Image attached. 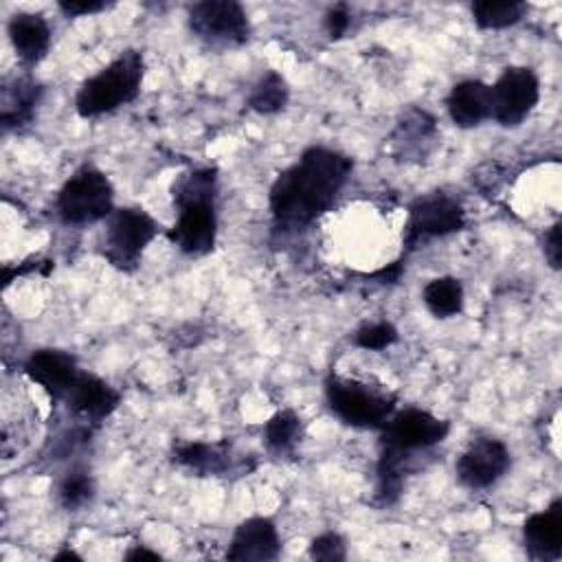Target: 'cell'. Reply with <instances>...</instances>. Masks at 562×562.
<instances>
[{
    "mask_svg": "<svg viewBox=\"0 0 562 562\" xmlns=\"http://www.w3.org/2000/svg\"><path fill=\"white\" fill-rule=\"evenodd\" d=\"M560 222H555L547 233H544V257L551 263V268H560Z\"/></svg>",
    "mask_w": 562,
    "mask_h": 562,
    "instance_id": "83f0119b",
    "label": "cell"
},
{
    "mask_svg": "<svg viewBox=\"0 0 562 562\" xmlns=\"http://www.w3.org/2000/svg\"><path fill=\"white\" fill-rule=\"evenodd\" d=\"M424 305L437 318H450L463 307V285L454 277H437L424 288Z\"/></svg>",
    "mask_w": 562,
    "mask_h": 562,
    "instance_id": "ac0fdd59",
    "label": "cell"
},
{
    "mask_svg": "<svg viewBox=\"0 0 562 562\" xmlns=\"http://www.w3.org/2000/svg\"><path fill=\"white\" fill-rule=\"evenodd\" d=\"M527 4L520 0H479L472 4V15L479 29H507L522 20Z\"/></svg>",
    "mask_w": 562,
    "mask_h": 562,
    "instance_id": "d6986e66",
    "label": "cell"
},
{
    "mask_svg": "<svg viewBox=\"0 0 562 562\" xmlns=\"http://www.w3.org/2000/svg\"><path fill=\"white\" fill-rule=\"evenodd\" d=\"M68 558H79V555L72 553V551H61V553L55 555V560H68Z\"/></svg>",
    "mask_w": 562,
    "mask_h": 562,
    "instance_id": "4dcf8cb0",
    "label": "cell"
},
{
    "mask_svg": "<svg viewBox=\"0 0 562 562\" xmlns=\"http://www.w3.org/2000/svg\"><path fill=\"white\" fill-rule=\"evenodd\" d=\"M397 340V329L386 323V321H380V323H371V325H364L356 331L353 336V342L362 349H369V351H380V349H386L389 345H393Z\"/></svg>",
    "mask_w": 562,
    "mask_h": 562,
    "instance_id": "d4e9b609",
    "label": "cell"
},
{
    "mask_svg": "<svg viewBox=\"0 0 562 562\" xmlns=\"http://www.w3.org/2000/svg\"><path fill=\"white\" fill-rule=\"evenodd\" d=\"M191 31L211 44H241L250 33L248 15L239 2L204 0L189 11Z\"/></svg>",
    "mask_w": 562,
    "mask_h": 562,
    "instance_id": "ba28073f",
    "label": "cell"
},
{
    "mask_svg": "<svg viewBox=\"0 0 562 562\" xmlns=\"http://www.w3.org/2000/svg\"><path fill=\"white\" fill-rule=\"evenodd\" d=\"M9 37L24 64H37L50 44V26L40 13H15L9 22Z\"/></svg>",
    "mask_w": 562,
    "mask_h": 562,
    "instance_id": "e0dca14e",
    "label": "cell"
},
{
    "mask_svg": "<svg viewBox=\"0 0 562 562\" xmlns=\"http://www.w3.org/2000/svg\"><path fill=\"white\" fill-rule=\"evenodd\" d=\"M156 233L158 224L143 209H116L108 220L103 255L119 270H132Z\"/></svg>",
    "mask_w": 562,
    "mask_h": 562,
    "instance_id": "5b68a950",
    "label": "cell"
},
{
    "mask_svg": "<svg viewBox=\"0 0 562 562\" xmlns=\"http://www.w3.org/2000/svg\"><path fill=\"white\" fill-rule=\"evenodd\" d=\"M125 560H160L156 551H147L145 547H134L125 553Z\"/></svg>",
    "mask_w": 562,
    "mask_h": 562,
    "instance_id": "f546056e",
    "label": "cell"
},
{
    "mask_svg": "<svg viewBox=\"0 0 562 562\" xmlns=\"http://www.w3.org/2000/svg\"><path fill=\"white\" fill-rule=\"evenodd\" d=\"M288 101V86L281 75L268 72L252 90L248 105L259 114H272L279 112Z\"/></svg>",
    "mask_w": 562,
    "mask_h": 562,
    "instance_id": "ffe728a7",
    "label": "cell"
},
{
    "mask_svg": "<svg viewBox=\"0 0 562 562\" xmlns=\"http://www.w3.org/2000/svg\"><path fill=\"white\" fill-rule=\"evenodd\" d=\"M351 160L327 147H310L270 189V211L279 226L301 228L321 217L340 193Z\"/></svg>",
    "mask_w": 562,
    "mask_h": 562,
    "instance_id": "6da1fadb",
    "label": "cell"
},
{
    "mask_svg": "<svg viewBox=\"0 0 562 562\" xmlns=\"http://www.w3.org/2000/svg\"><path fill=\"white\" fill-rule=\"evenodd\" d=\"M310 555L314 560H323V562H338L345 560V542L338 533L327 531L321 533L318 538H314V542L310 544Z\"/></svg>",
    "mask_w": 562,
    "mask_h": 562,
    "instance_id": "484cf974",
    "label": "cell"
},
{
    "mask_svg": "<svg viewBox=\"0 0 562 562\" xmlns=\"http://www.w3.org/2000/svg\"><path fill=\"white\" fill-rule=\"evenodd\" d=\"M349 22H351V13H349V7L347 4H336L327 11V18H325V26H327V33L329 37H340L347 29H349Z\"/></svg>",
    "mask_w": 562,
    "mask_h": 562,
    "instance_id": "4316f807",
    "label": "cell"
},
{
    "mask_svg": "<svg viewBox=\"0 0 562 562\" xmlns=\"http://www.w3.org/2000/svg\"><path fill=\"white\" fill-rule=\"evenodd\" d=\"M176 461L200 472H220L224 468V454L209 443H184L176 450Z\"/></svg>",
    "mask_w": 562,
    "mask_h": 562,
    "instance_id": "cb8c5ba5",
    "label": "cell"
},
{
    "mask_svg": "<svg viewBox=\"0 0 562 562\" xmlns=\"http://www.w3.org/2000/svg\"><path fill=\"white\" fill-rule=\"evenodd\" d=\"M59 9L66 15H90V13L103 11L105 2H99V0H64V2H59Z\"/></svg>",
    "mask_w": 562,
    "mask_h": 562,
    "instance_id": "f1b7e54d",
    "label": "cell"
},
{
    "mask_svg": "<svg viewBox=\"0 0 562 562\" xmlns=\"http://www.w3.org/2000/svg\"><path fill=\"white\" fill-rule=\"evenodd\" d=\"M540 99V81L531 68L509 66L490 88V116L503 127L520 125Z\"/></svg>",
    "mask_w": 562,
    "mask_h": 562,
    "instance_id": "52a82bcc",
    "label": "cell"
},
{
    "mask_svg": "<svg viewBox=\"0 0 562 562\" xmlns=\"http://www.w3.org/2000/svg\"><path fill=\"white\" fill-rule=\"evenodd\" d=\"M279 533L272 520L268 518H248L244 520L231 540V547L226 551L228 560H239V562H266V560H274L279 555Z\"/></svg>",
    "mask_w": 562,
    "mask_h": 562,
    "instance_id": "4fadbf2b",
    "label": "cell"
},
{
    "mask_svg": "<svg viewBox=\"0 0 562 562\" xmlns=\"http://www.w3.org/2000/svg\"><path fill=\"white\" fill-rule=\"evenodd\" d=\"M522 540L531 558L558 560L562 553V503L553 501L544 512L531 514L522 527Z\"/></svg>",
    "mask_w": 562,
    "mask_h": 562,
    "instance_id": "5bb4252c",
    "label": "cell"
},
{
    "mask_svg": "<svg viewBox=\"0 0 562 562\" xmlns=\"http://www.w3.org/2000/svg\"><path fill=\"white\" fill-rule=\"evenodd\" d=\"M382 430V448L408 454L443 441L448 435V422L422 408H406L389 417Z\"/></svg>",
    "mask_w": 562,
    "mask_h": 562,
    "instance_id": "9c48e42d",
    "label": "cell"
},
{
    "mask_svg": "<svg viewBox=\"0 0 562 562\" xmlns=\"http://www.w3.org/2000/svg\"><path fill=\"white\" fill-rule=\"evenodd\" d=\"M68 408H72L79 415H86L94 422L105 419L121 402V395L101 378L81 373L72 382V386L66 393Z\"/></svg>",
    "mask_w": 562,
    "mask_h": 562,
    "instance_id": "9a60e30c",
    "label": "cell"
},
{
    "mask_svg": "<svg viewBox=\"0 0 562 562\" xmlns=\"http://www.w3.org/2000/svg\"><path fill=\"white\" fill-rule=\"evenodd\" d=\"M446 105H448V114L454 125L465 127V130L476 127L481 121L490 119V108H492L490 86L479 79L459 81L450 90Z\"/></svg>",
    "mask_w": 562,
    "mask_h": 562,
    "instance_id": "2e32d148",
    "label": "cell"
},
{
    "mask_svg": "<svg viewBox=\"0 0 562 562\" xmlns=\"http://www.w3.org/2000/svg\"><path fill=\"white\" fill-rule=\"evenodd\" d=\"M140 81L143 55L136 50H125L110 66L83 81L75 97V108L86 119L112 112L138 94Z\"/></svg>",
    "mask_w": 562,
    "mask_h": 562,
    "instance_id": "3957f363",
    "label": "cell"
},
{
    "mask_svg": "<svg viewBox=\"0 0 562 562\" xmlns=\"http://www.w3.org/2000/svg\"><path fill=\"white\" fill-rule=\"evenodd\" d=\"M509 450L498 439H479L457 461V476L470 490L494 485L509 468Z\"/></svg>",
    "mask_w": 562,
    "mask_h": 562,
    "instance_id": "8fae6325",
    "label": "cell"
},
{
    "mask_svg": "<svg viewBox=\"0 0 562 562\" xmlns=\"http://www.w3.org/2000/svg\"><path fill=\"white\" fill-rule=\"evenodd\" d=\"M24 373L37 382L53 400H59L66 397L68 389L79 375V369L70 353L59 349H40L29 356Z\"/></svg>",
    "mask_w": 562,
    "mask_h": 562,
    "instance_id": "7c38bea8",
    "label": "cell"
},
{
    "mask_svg": "<svg viewBox=\"0 0 562 562\" xmlns=\"http://www.w3.org/2000/svg\"><path fill=\"white\" fill-rule=\"evenodd\" d=\"M215 169H195L182 176L173 189L178 220L169 231V239L184 255H206L215 246Z\"/></svg>",
    "mask_w": 562,
    "mask_h": 562,
    "instance_id": "7a4b0ae2",
    "label": "cell"
},
{
    "mask_svg": "<svg viewBox=\"0 0 562 562\" xmlns=\"http://www.w3.org/2000/svg\"><path fill=\"white\" fill-rule=\"evenodd\" d=\"M325 391L329 408L349 426L382 428L393 413L391 397L375 393L360 382L329 378Z\"/></svg>",
    "mask_w": 562,
    "mask_h": 562,
    "instance_id": "8992f818",
    "label": "cell"
},
{
    "mask_svg": "<svg viewBox=\"0 0 562 562\" xmlns=\"http://www.w3.org/2000/svg\"><path fill=\"white\" fill-rule=\"evenodd\" d=\"M94 494V483L92 476L86 470H70L61 483H59V503L66 509H79L86 503H90Z\"/></svg>",
    "mask_w": 562,
    "mask_h": 562,
    "instance_id": "603a6c76",
    "label": "cell"
},
{
    "mask_svg": "<svg viewBox=\"0 0 562 562\" xmlns=\"http://www.w3.org/2000/svg\"><path fill=\"white\" fill-rule=\"evenodd\" d=\"M266 443L274 452H288L294 448L301 435V419L292 411L277 413L263 428Z\"/></svg>",
    "mask_w": 562,
    "mask_h": 562,
    "instance_id": "7402d4cb",
    "label": "cell"
},
{
    "mask_svg": "<svg viewBox=\"0 0 562 562\" xmlns=\"http://www.w3.org/2000/svg\"><path fill=\"white\" fill-rule=\"evenodd\" d=\"M114 189L97 167L77 169L59 189L57 213L66 224H92L112 213Z\"/></svg>",
    "mask_w": 562,
    "mask_h": 562,
    "instance_id": "277c9868",
    "label": "cell"
},
{
    "mask_svg": "<svg viewBox=\"0 0 562 562\" xmlns=\"http://www.w3.org/2000/svg\"><path fill=\"white\" fill-rule=\"evenodd\" d=\"M465 222L463 209L457 200L443 193H430L413 202L406 222V246H417L419 241L441 237L461 231Z\"/></svg>",
    "mask_w": 562,
    "mask_h": 562,
    "instance_id": "30bf717a",
    "label": "cell"
},
{
    "mask_svg": "<svg viewBox=\"0 0 562 562\" xmlns=\"http://www.w3.org/2000/svg\"><path fill=\"white\" fill-rule=\"evenodd\" d=\"M35 103H37V86L18 81L15 88L4 94V105H2L4 127L22 125L24 121H29Z\"/></svg>",
    "mask_w": 562,
    "mask_h": 562,
    "instance_id": "44dd1931",
    "label": "cell"
}]
</instances>
